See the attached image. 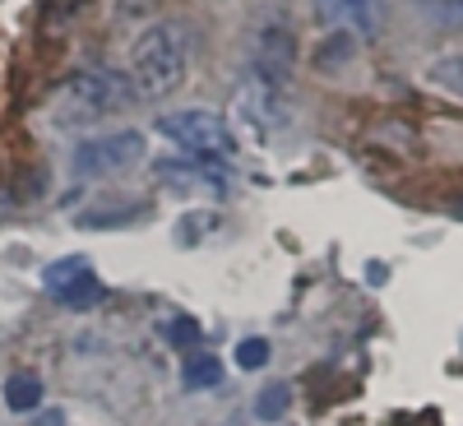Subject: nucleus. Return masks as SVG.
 Wrapping results in <instances>:
<instances>
[{"label": "nucleus", "mask_w": 463, "mask_h": 426, "mask_svg": "<svg viewBox=\"0 0 463 426\" xmlns=\"http://www.w3.org/2000/svg\"><path fill=\"white\" fill-rule=\"evenodd\" d=\"M190 70V33L181 19H163L139 33L130 52V84L139 98H167L181 89Z\"/></svg>", "instance_id": "nucleus-1"}, {"label": "nucleus", "mask_w": 463, "mask_h": 426, "mask_svg": "<svg viewBox=\"0 0 463 426\" xmlns=\"http://www.w3.org/2000/svg\"><path fill=\"white\" fill-rule=\"evenodd\" d=\"M135 84L126 74H111V70H84L52 98V121L56 126H89V121H102V116L121 111V107H135Z\"/></svg>", "instance_id": "nucleus-2"}, {"label": "nucleus", "mask_w": 463, "mask_h": 426, "mask_svg": "<svg viewBox=\"0 0 463 426\" xmlns=\"http://www.w3.org/2000/svg\"><path fill=\"white\" fill-rule=\"evenodd\" d=\"M158 135H167L172 144H181L190 158H232V148H237L232 126L222 121L218 111H204V107L158 116Z\"/></svg>", "instance_id": "nucleus-3"}, {"label": "nucleus", "mask_w": 463, "mask_h": 426, "mask_svg": "<svg viewBox=\"0 0 463 426\" xmlns=\"http://www.w3.org/2000/svg\"><path fill=\"white\" fill-rule=\"evenodd\" d=\"M144 153H148V144H144L139 130H116V135H93V139H84L80 148H74L70 163H74V176L98 181V176H116V172L135 167Z\"/></svg>", "instance_id": "nucleus-4"}, {"label": "nucleus", "mask_w": 463, "mask_h": 426, "mask_svg": "<svg viewBox=\"0 0 463 426\" xmlns=\"http://www.w3.org/2000/svg\"><path fill=\"white\" fill-rule=\"evenodd\" d=\"M237 111L246 116L255 130H264V135H274L279 126H288V116H292L283 89L274 80H264V74H250V80L237 89Z\"/></svg>", "instance_id": "nucleus-5"}, {"label": "nucleus", "mask_w": 463, "mask_h": 426, "mask_svg": "<svg viewBox=\"0 0 463 426\" xmlns=\"http://www.w3.org/2000/svg\"><path fill=\"white\" fill-rule=\"evenodd\" d=\"M316 5V19L325 28H362V33H375V0H311Z\"/></svg>", "instance_id": "nucleus-6"}, {"label": "nucleus", "mask_w": 463, "mask_h": 426, "mask_svg": "<svg viewBox=\"0 0 463 426\" xmlns=\"http://www.w3.org/2000/svg\"><path fill=\"white\" fill-rule=\"evenodd\" d=\"M292 61H297V47H292V37L283 33V28H269L264 37H260V74L264 80H288V70H292Z\"/></svg>", "instance_id": "nucleus-7"}, {"label": "nucleus", "mask_w": 463, "mask_h": 426, "mask_svg": "<svg viewBox=\"0 0 463 426\" xmlns=\"http://www.w3.org/2000/svg\"><path fill=\"white\" fill-rule=\"evenodd\" d=\"M153 172H158V181H167V185H176V190H218V185H222V176H218L213 167H195V163H172V158H163V163H153Z\"/></svg>", "instance_id": "nucleus-8"}, {"label": "nucleus", "mask_w": 463, "mask_h": 426, "mask_svg": "<svg viewBox=\"0 0 463 426\" xmlns=\"http://www.w3.org/2000/svg\"><path fill=\"white\" fill-rule=\"evenodd\" d=\"M89 274H93V269H89V260H84V255H65V260H56V264H47V269H43V288L61 301L70 288H80Z\"/></svg>", "instance_id": "nucleus-9"}, {"label": "nucleus", "mask_w": 463, "mask_h": 426, "mask_svg": "<svg viewBox=\"0 0 463 426\" xmlns=\"http://www.w3.org/2000/svg\"><path fill=\"white\" fill-rule=\"evenodd\" d=\"M5 408H14V412H33L37 403H43V375H33V371H14L10 380H5Z\"/></svg>", "instance_id": "nucleus-10"}, {"label": "nucleus", "mask_w": 463, "mask_h": 426, "mask_svg": "<svg viewBox=\"0 0 463 426\" xmlns=\"http://www.w3.org/2000/svg\"><path fill=\"white\" fill-rule=\"evenodd\" d=\"M181 380H185V390H209V384H218V380H222V362H218V357H209V353H195V357H185Z\"/></svg>", "instance_id": "nucleus-11"}, {"label": "nucleus", "mask_w": 463, "mask_h": 426, "mask_svg": "<svg viewBox=\"0 0 463 426\" xmlns=\"http://www.w3.org/2000/svg\"><path fill=\"white\" fill-rule=\"evenodd\" d=\"M417 10L436 28H463V0H417Z\"/></svg>", "instance_id": "nucleus-12"}, {"label": "nucleus", "mask_w": 463, "mask_h": 426, "mask_svg": "<svg viewBox=\"0 0 463 426\" xmlns=\"http://www.w3.org/2000/svg\"><path fill=\"white\" fill-rule=\"evenodd\" d=\"M288 408H292V384H269V390L255 399V412H260L264 421H279Z\"/></svg>", "instance_id": "nucleus-13"}, {"label": "nucleus", "mask_w": 463, "mask_h": 426, "mask_svg": "<svg viewBox=\"0 0 463 426\" xmlns=\"http://www.w3.org/2000/svg\"><path fill=\"white\" fill-rule=\"evenodd\" d=\"M347 56H353V37L338 33V37H329V43L316 52V65L320 70H338V65H347Z\"/></svg>", "instance_id": "nucleus-14"}, {"label": "nucleus", "mask_w": 463, "mask_h": 426, "mask_svg": "<svg viewBox=\"0 0 463 426\" xmlns=\"http://www.w3.org/2000/svg\"><path fill=\"white\" fill-rule=\"evenodd\" d=\"M98 301H102V283H98L93 274H89L80 288H70V292L61 297V306H80V311H89V306H98Z\"/></svg>", "instance_id": "nucleus-15"}, {"label": "nucleus", "mask_w": 463, "mask_h": 426, "mask_svg": "<svg viewBox=\"0 0 463 426\" xmlns=\"http://www.w3.org/2000/svg\"><path fill=\"white\" fill-rule=\"evenodd\" d=\"M264 362H269V343H264V338H246V343L237 347V366H241V371H260Z\"/></svg>", "instance_id": "nucleus-16"}, {"label": "nucleus", "mask_w": 463, "mask_h": 426, "mask_svg": "<svg viewBox=\"0 0 463 426\" xmlns=\"http://www.w3.org/2000/svg\"><path fill=\"white\" fill-rule=\"evenodd\" d=\"M200 334H204V329H200L195 320H185V316L167 325V338H172L176 347H190V343H200Z\"/></svg>", "instance_id": "nucleus-17"}]
</instances>
